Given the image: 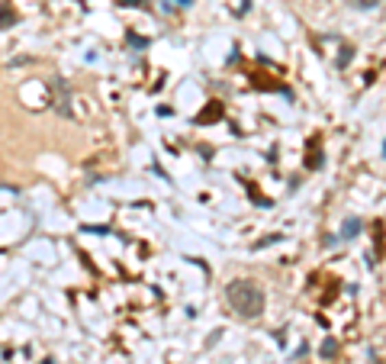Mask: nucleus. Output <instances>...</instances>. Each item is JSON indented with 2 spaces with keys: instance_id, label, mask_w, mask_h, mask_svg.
I'll list each match as a JSON object with an SVG mask.
<instances>
[{
  "instance_id": "f03ea898",
  "label": "nucleus",
  "mask_w": 386,
  "mask_h": 364,
  "mask_svg": "<svg viewBox=\"0 0 386 364\" xmlns=\"http://www.w3.org/2000/svg\"><path fill=\"white\" fill-rule=\"evenodd\" d=\"M357 229H361V219H348V223L341 226V236L351 239V236H357Z\"/></svg>"
},
{
  "instance_id": "7ed1b4c3",
  "label": "nucleus",
  "mask_w": 386,
  "mask_h": 364,
  "mask_svg": "<svg viewBox=\"0 0 386 364\" xmlns=\"http://www.w3.org/2000/svg\"><path fill=\"white\" fill-rule=\"evenodd\" d=\"M380 0H354V7H376Z\"/></svg>"
},
{
  "instance_id": "f257e3e1",
  "label": "nucleus",
  "mask_w": 386,
  "mask_h": 364,
  "mask_svg": "<svg viewBox=\"0 0 386 364\" xmlns=\"http://www.w3.org/2000/svg\"><path fill=\"white\" fill-rule=\"evenodd\" d=\"M226 297H229L232 310L239 316H245V319H254V316L264 313V290L254 280H232Z\"/></svg>"
}]
</instances>
